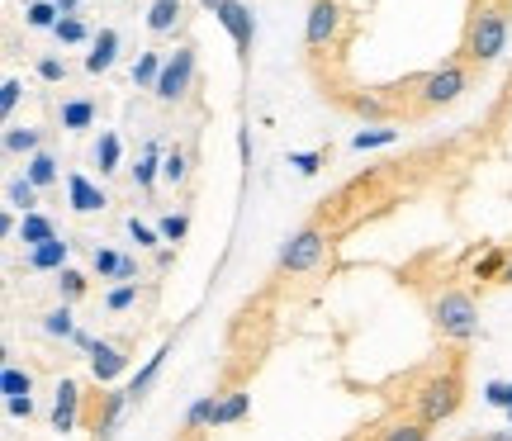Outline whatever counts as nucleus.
Returning a JSON list of instances; mask_svg holds the SVG:
<instances>
[{
  "instance_id": "f257e3e1",
  "label": "nucleus",
  "mask_w": 512,
  "mask_h": 441,
  "mask_svg": "<svg viewBox=\"0 0 512 441\" xmlns=\"http://www.w3.org/2000/svg\"><path fill=\"white\" fill-rule=\"evenodd\" d=\"M508 48V10L503 5H479L465 34V57L470 62H498Z\"/></svg>"
},
{
  "instance_id": "f03ea898",
  "label": "nucleus",
  "mask_w": 512,
  "mask_h": 441,
  "mask_svg": "<svg viewBox=\"0 0 512 441\" xmlns=\"http://www.w3.org/2000/svg\"><path fill=\"white\" fill-rule=\"evenodd\" d=\"M432 323H437L441 337H451V342H470V337H479V309L475 299L465 290H446L432 304Z\"/></svg>"
},
{
  "instance_id": "7ed1b4c3",
  "label": "nucleus",
  "mask_w": 512,
  "mask_h": 441,
  "mask_svg": "<svg viewBox=\"0 0 512 441\" xmlns=\"http://www.w3.org/2000/svg\"><path fill=\"white\" fill-rule=\"evenodd\" d=\"M460 375H432L427 385L413 394V408H418V423H427V427H437V423H446L451 413L460 408Z\"/></svg>"
},
{
  "instance_id": "20e7f679",
  "label": "nucleus",
  "mask_w": 512,
  "mask_h": 441,
  "mask_svg": "<svg viewBox=\"0 0 512 441\" xmlns=\"http://www.w3.org/2000/svg\"><path fill=\"white\" fill-rule=\"evenodd\" d=\"M328 252V238H323V228H299L285 247H280V271H290V276H304L313 271L318 261Z\"/></svg>"
},
{
  "instance_id": "39448f33",
  "label": "nucleus",
  "mask_w": 512,
  "mask_h": 441,
  "mask_svg": "<svg viewBox=\"0 0 512 441\" xmlns=\"http://www.w3.org/2000/svg\"><path fill=\"white\" fill-rule=\"evenodd\" d=\"M465 91H470V72H465L460 62H446V67L422 76V105H427V110H441V105L460 100Z\"/></svg>"
},
{
  "instance_id": "423d86ee",
  "label": "nucleus",
  "mask_w": 512,
  "mask_h": 441,
  "mask_svg": "<svg viewBox=\"0 0 512 441\" xmlns=\"http://www.w3.org/2000/svg\"><path fill=\"white\" fill-rule=\"evenodd\" d=\"M190 81H195V48H176V53L166 57V72L152 95H157L162 105H171V100H181V95L190 91Z\"/></svg>"
},
{
  "instance_id": "0eeeda50",
  "label": "nucleus",
  "mask_w": 512,
  "mask_h": 441,
  "mask_svg": "<svg viewBox=\"0 0 512 441\" xmlns=\"http://www.w3.org/2000/svg\"><path fill=\"white\" fill-rule=\"evenodd\" d=\"M337 29H342V5L337 0H313L309 19H304V43L309 48H328L337 38Z\"/></svg>"
},
{
  "instance_id": "6e6552de",
  "label": "nucleus",
  "mask_w": 512,
  "mask_h": 441,
  "mask_svg": "<svg viewBox=\"0 0 512 441\" xmlns=\"http://www.w3.org/2000/svg\"><path fill=\"white\" fill-rule=\"evenodd\" d=\"M214 19H219L223 29H228V38H233V48H238V53H252V38H256V15H252V5L233 0V5H223Z\"/></svg>"
},
{
  "instance_id": "1a4fd4ad",
  "label": "nucleus",
  "mask_w": 512,
  "mask_h": 441,
  "mask_svg": "<svg viewBox=\"0 0 512 441\" xmlns=\"http://www.w3.org/2000/svg\"><path fill=\"white\" fill-rule=\"evenodd\" d=\"M128 408H133L128 389H110V394H100V413H95V441H110L114 427L124 423Z\"/></svg>"
},
{
  "instance_id": "9d476101",
  "label": "nucleus",
  "mask_w": 512,
  "mask_h": 441,
  "mask_svg": "<svg viewBox=\"0 0 512 441\" xmlns=\"http://www.w3.org/2000/svg\"><path fill=\"white\" fill-rule=\"evenodd\" d=\"M124 370H128L124 347H114V342H95L91 347V375L100 380V385H114Z\"/></svg>"
},
{
  "instance_id": "9b49d317",
  "label": "nucleus",
  "mask_w": 512,
  "mask_h": 441,
  "mask_svg": "<svg viewBox=\"0 0 512 441\" xmlns=\"http://www.w3.org/2000/svg\"><path fill=\"white\" fill-rule=\"evenodd\" d=\"M67 200H72L76 214H95V209H105V190L91 181V176H67Z\"/></svg>"
},
{
  "instance_id": "f8f14e48",
  "label": "nucleus",
  "mask_w": 512,
  "mask_h": 441,
  "mask_svg": "<svg viewBox=\"0 0 512 441\" xmlns=\"http://www.w3.org/2000/svg\"><path fill=\"white\" fill-rule=\"evenodd\" d=\"M76 404H81V389L72 385V380H62L57 385V394H53V432H72L76 427Z\"/></svg>"
},
{
  "instance_id": "ddd939ff",
  "label": "nucleus",
  "mask_w": 512,
  "mask_h": 441,
  "mask_svg": "<svg viewBox=\"0 0 512 441\" xmlns=\"http://www.w3.org/2000/svg\"><path fill=\"white\" fill-rule=\"evenodd\" d=\"M67 252H72V242L53 238V242H43V247H34V252L24 257V266H29V271H67Z\"/></svg>"
},
{
  "instance_id": "4468645a",
  "label": "nucleus",
  "mask_w": 512,
  "mask_h": 441,
  "mask_svg": "<svg viewBox=\"0 0 512 441\" xmlns=\"http://www.w3.org/2000/svg\"><path fill=\"white\" fill-rule=\"evenodd\" d=\"M114 57H119V34H114V29H100V34H95V48L86 53V72L105 76L114 67Z\"/></svg>"
},
{
  "instance_id": "2eb2a0df",
  "label": "nucleus",
  "mask_w": 512,
  "mask_h": 441,
  "mask_svg": "<svg viewBox=\"0 0 512 441\" xmlns=\"http://www.w3.org/2000/svg\"><path fill=\"white\" fill-rule=\"evenodd\" d=\"M171 347H176V337H166L162 347H157V356H147V366L138 370L133 380H128V399H133V404H138V399H143L147 389H152V380H157V370H162V361L171 356Z\"/></svg>"
},
{
  "instance_id": "dca6fc26",
  "label": "nucleus",
  "mask_w": 512,
  "mask_h": 441,
  "mask_svg": "<svg viewBox=\"0 0 512 441\" xmlns=\"http://www.w3.org/2000/svg\"><path fill=\"white\" fill-rule=\"evenodd\" d=\"M247 408H252V394H242V389H233V394H223L219 408H214V427L242 423V418H247Z\"/></svg>"
},
{
  "instance_id": "f3484780",
  "label": "nucleus",
  "mask_w": 512,
  "mask_h": 441,
  "mask_svg": "<svg viewBox=\"0 0 512 441\" xmlns=\"http://www.w3.org/2000/svg\"><path fill=\"white\" fill-rule=\"evenodd\" d=\"M176 24H181V0H152L147 29H152V34H171Z\"/></svg>"
},
{
  "instance_id": "a211bd4d",
  "label": "nucleus",
  "mask_w": 512,
  "mask_h": 441,
  "mask_svg": "<svg viewBox=\"0 0 512 441\" xmlns=\"http://www.w3.org/2000/svg\"><path fill=\"white\" fill-rule=\"evenodd\" d=\"M57 238V228L43 214H24V223H19V242L34 252V247H43V242H53Z\"/></svg>"
},
{
  "instance_id": "6ab92c4d",
  "label": "nucleus",
  "mask_w": 512,
  "mask_h": 441,
  "mask_svg": "<svg viewBox=\"0 0 512 441\" xmlns=\"http://www.w3.org/2000/svg\"><path fill=\"white\" fill-rule=\"evenodd\" d=\"M162 72H166V57H162V53H143V57H138V67H133V86H147V91H157Z\"/></svg>"
},
{
  "instance_id": "aec40b11",
  "label": "nucleus",
  "mask_w": 512,
  "mask_h": 441,
  "mask_svg": "<svg viewBox=\"0 0 512 441\" xmlns=\"http://www.w3.org/2000/svg\"><path fill=\"white\" fill-rule=\"evenodd\" d=\"M389 143H399V129H389V124H370V129L351 133V147H356V152H370V147H389Z\"/></svg>"
},
{
  "instance_id": "412c9836",
  "label": "nucleus",
  "mask_w": 512,
  "mask_h": 441,
  "mask_svg": "<svg viewBox=\"0 0 512 441\" xmlns=\"http://www.w3.org/2000/svg\"><path fill=\"white\" fill-rule=\"evenodd\" d=\"M214 408H219V399H214V394H204V399H195V404L185 408V432H200V427H214Z\"/></svg>"
},
{
  "instance_id": "4be33fe9",
  "label": "nucleus",
  "mask_w": 512,
  "mask_h": 441,
  "mask_svg": "<svg viewBox=\"0 0 512 441\" xmlns=\"http://www.w3.org/2000/svg\"><path fill=\"white\" fill-rule=\"evenodd\" d=\"M95 124V105L91 100H67V105H62V129H91Z\"/></svg>"
},
{
  "instance_id": "5701e85b",
  "label": "nucleus",
  "mask_w": 512,
  "mask_h": 441,
  "mask_svg": "<svg viewBox=\"0 0 512 441\" xmlns=\"http://www.w3.org/2000/svg\"><path fill=\"white\" fill-rule=\"evenodd\" d=\"M5 195H10V204H15V209H24V214H38V185L29 181V176H15Z\"/></svg>"
},
{
  "instance_id": "b1692460",
  "label": "nucleus",
  "mask_w": 512,
  "mask_h": 441,
  "mask_svg": "<svg viewBox=\"0 0 512 441\" xmlns=\"http://www.w3.org/2000/svg\"><path fill=\"white\" fill-rule=\"evenodd\" d=\"M503 271H508V252H503V247H489V252L475 261V280H503Z\"/></svg>"
},
{
  "instance_id": "393cba45",
  "label": "nucleus",
  "mask_w": 512,
  "mask_h": 441,
  "mask_svg": "<svg viewBox=\"0 0 512 441\" xmlns=\"http://www.w3.org/2000/svg\"><path fill=\"white\" fill-rule=\"evenodd\" d=\"M119 138L114 133H100V143H95V166H100V176H110V171H119Z\"/></svg>"
},
{
  "instance_id": "a878e982",
  "label": "nucleus",
  "mask_w": 512,
  "mask_h": 441,
  "mask_svg": "<svg viewBox=\"0 0 512 441\" xmlns=\"http://www.w3.org/2000/svg\"><path fill=\"white\" fill-rule=\"evenodd\" d=\"M157 171H162V147H157V143H147L143 162L133 166V181L143 185V190H152V181H157Z\"/></svg>"
},
{
  "instance_id": "bb28decb",
  "label": "nucleus",
  "mask_w": 512,
  "mask_h": 441,
  "mask_svg": "<svg viewBox=\"0 0 512 441\" xmlns=\"http://www.w3.org/2000/svg\"><path fill=\"white\" fill-rule=\"evenodd\" d=\"M24 19H29V29H57L62 10H57V0H34V5L24 10Z\"/></svg>"
},
{
  "instance_id": "cd10ccee",
  "label": "nucleus",
  "mask_w": 512,
  "mask_h": 441,
  "mask_svg": "<svg viewBox=\"0 0 512 441\" xmlns=\"http://www.w3.org/2000/svg\"><path fill=\"white\" fill-rule=\"evenodd\" d=\"M0 389H5V399H19V394H34V380H29V370L5 366L0 370Z\"/></svg>"
},
{
  "instance_id": "c85d7f7f",
  "label": "nucleus",
  "mask_w": 512,
  "mask_h": 441,
  "mask_svg": "<svg viewBox=\"0 0 512 441\" xmlns=\"http://www.w3.org/2000/svg\"><path fill=\"white\" fill-rule=\"evenodd\" d=\"M24 176H29V181H34L38 190H43V185H53V181H57V162L48 157V152H34V157H29V171H24Z\"/></svg>"
},
{
  "instance_id": "c756f323",
  "label": "nucleus",
  "mask_w": 512,
  "mask_h": 441,
  "mask_svg": "<svg viewBox=\"0 0 512 441\" xmlns=\"http://www.w3.org/2000/svg\"><path fill=\"white\" fill-rule=\"evenodd\" d=\"M43 332H48V337H67V342H72V337H76L81 328L72 323V309L62 304V309H53L48 318H43Z\"/></svg>"
},
{
  "instance_id": "7c9ffc66",
  "label": "nucleus",
  "mask_w": 512,
  "mask_h": 441,
  "mask_svg": "<svg viewBox=\"0 0 512 441\" xmlns=\"http://www.w3.org/2000/svg\"><path fill=\"white\" fill-rule=\"evenodd\" d=\"M57 43H67V48H72V43H86V38H91V29H86V19H76V15H62L57 19Z\"/></svg>"
},
{
  "instance_id": "2f4dec72",
  "label": "nucleus",
  "mask_w": 512,
  "mask_h": 441,
  "mask_svg": "<svg viewBox=\"0 0 512 441\" xmlns=\"http://www.w3.org/2000/svg\"><path fill=\"white\" fill-rule=\"evenodd\" d=\"M57 294H62V304L81 299V294H86V276H81V271H72V266H67V271H57Z\"/></svg>"
},
{
  "instance_id": "473e14b6",
  "label": "nucleus",
  "mask_w": 512,
  "mask_h": 441,
  "mask_svg": "<svg viewBox=\"0 0 512 441\" xmlns=\"http://www.w3.org/2000/svg\"><path fill=\"white\" fill-rule=\"evenodd\" d=\"M5 152H38V133L34 129H5Z\"/></svg>"
},
{
  "instance_id": "72a5a7b5",
  "label": "nucleus",
  "mask_w": 512,
  "mask_h": 441,
  "mask_svg": "<svg viewBox=\"0 0 512 441\" xmlns=\"http://www.w3.org/2000/svg\"><path fill=\"white\" fill-rule=\"evenodd\" d=\"M162 176H166V181H176V185H181L185 176H190V157H185L181 147H176V152H166V157H162Z\"/></svg>"
},
{
  "instance_id": "f704fd0d",
  "label": "nucleus",
  "mask_w": 512,
  "mask_h": 441,
  "mask_svg": "<svg viewBox=\"0 0 512 441\" xmlns=\"http://www.w3.org/2000/svg\"><path fill=\"white\" fill-rule=\"evenodd\" d=\"M427 437H432V427L418 423V418H413V423H399V427H389V432H384V441H427Z\"/></svg>"
},
{
  "instance_id": "c9c22d12",
  "label": "nucleus",
  "mask_w": 512,
  "mask_h": 441,
  "mask_svg": "<svg viewBox=\"0 0 512 441\" xmlns=\"http://www.w3.org/2000/svg\"><path fill=\"white\" fill-rule=\"evenodd\" d=\"M19 95H24V81H19V76H5V86H0V114H5V119L15 114Z\"/></svg>"
},
{
  "instance_id": "e433bc0d",
  "label": "nucleus",
  "mask_w": 512,
  "mask_h": 441,
  "mask_svg": "<svg viewBox=\"0 0 512 441\" xmlns=\"http://www.w3.org/2000/svg\"><path fill=\"white\" fill-rule=\"evenodd\" d=\"M484 399L494 408H508L512 413V380H489V385H484Z\"/></svg>"
},
{
  "instance_id": "4c0bfd02",
  "label": "nucleus",
  "mask_w": 512,
  "mask_h": 441,
  "mask_svg": "<svg viewBox=\"0 0 512 441\" xmlns=\"http://www.w3.org/2000/svg\"><path fill=\"white\" fill-rule=\"evenodd\" d=\"M95 271H100V276H119V266H124V257H119V252H110V247H95Z\"/></svg>"
},
{
  "instance_id": "58836bf2",
  "label": "nucleus",
  "mask_w": 512,
  "mask_h": 441,
  "mask_svg": "<svg viewBox=\"0 0 512 441\" xmlns=\"http://www.w3.org/2000/svg\"><path fill=\"white\" fill-rule=\"evenodd\" d=\"M157 228H162V238H166V242H181L185 233H190V219H185V214H166V219L157 223Z\"/></svg>"
},
{
  "instance_id": "ea45409f",
  "label": "nucleus",
  "mask_w": 512,
  "mask_h": 441,
  "mask_svg": "<svg viewBox=\"0 0 512 441\" xmlns=\"http://www.w3.org/2000/svg\"><path fill=\"white\" fill-rule=\"evenodd\" d=\"M128 233H133V242H138V247H157V242H166L162 228H147V223H138V219H128Z\"/></svg>"
},
{
  "instance_id": "a19ab883",
  "label": "nucleus",
  "mask_w": 512,
  "mask_h": 441,
  "mask_svg": "<svg viewBox=\"0 0 512 441\" xmlns=\"http://www.w3.org/2000/svg\"><path fill=\"white\" fill-rule=\"evenodd\" d=\"M133 299H138V285H114L105 304H110V313H124L128 304H133Z\"/></svg>"
},
{
  "instance_id": "79ce46f5",
  "label": "nucleus",
  "mask_w": 512,
  "mask_h": 441,
  "mask_svg": "<svg viewBox=\"0 0 512 441\" xmlns=\"http://www.w3.org/2000/svg\"><path fill=\"white\" fill-rule=\"evenodd\" d=\"M290 166L299 171V176H313L318 166H323V152H294L290 157Z\"/></svg>"
},
{
  "instance_id": "37998d69",
  "label": "nucleus",
  "mask_w": 512,
  "mask_h": 441,
  "mask_svg": "<svg viewBox=\"0 0 512 441\" xmlns=\"http://www.w3.org/2000/svg\"><path fill=\"white\" fill-rule=\"evenodd\" d=\"M356 114L375 124V119H384V100H380V95H361V100H356Z\"/></svg>"
},
{
  "instance_id": "c03bdc74",
  "label": "nucleus",
  "mask_w": 512,
  "mask_h": 441,
  "mask_svg": "<svg viewBox=\"0 0 512 441\" xmlns=\"http://www.w3.org/2000/svg\"><path fill=\"white\" fill-rule=\"evenodd\" d=\"M5 408H10V418H34V394H19V399H5Z\"/></svg>"
},
{
  "instance_id": "a18cd8bd",
  "label": "nucleus",
  "mask_w": 512,
  "mask_h": 441,
  "mask_svg": "<svg viewBox=\"0 0 512 441\" xmlns=\"http://www.w3.org/2000/svg\"><path fill=\"white\" fill-rule=\"evenodd\" d=\"M38 76H43V81H62V76H67V67H62L57 57H43V62H38Z\"/></svg>"
},
{
  "instance_id": "49530a36",
  "label": "nucleus",
  "mask_w": 512,
  "mask_h": 441,
  "mask_svg": "<svg viewBox=\"0 0 512 441\" xmlns=\"http://www.w3.org/2000/svg\"><path fill=\"white\" fill-rule=\"evenodd\" d=\"M238 152H242V162H247V157H252V133H247V129L238 133Z\"/></svg>"
},
{
  "instance_id": "de8ad7c7",
  "label": "nucleus",
  "mask_w": 512,
  "mask_h": 441,
  "mask_svg": "<svg viewBox=\"0 0 512 441\" xmlns=\"http://www.w3.org/2000/svg\"><path fill=\"white\" fill-rule=\"evenodd\" d=\"M57 10H62V15H76V10H81V0H57Z\"/></svg>"
},
{
  "instance_id": "09e8293b",
  "label": "nucleus",
  "mask_w": 512,
  "mask_h": 441,
  "mask_svg": "<svg viewBox=\"0 0 512 441\" xmlns=\"http://www.w3.org/2000/svg\"><path fill=\"white\" fill-rule=\"evenodd\" d=\"M200 5H204V10H209V15H219L223 5H233V0H200Z\"/></svg>"
},
{
  "instance_id": "8fccbe9b",
  "label": "nucleus",
  "mask_w": 512,
  "mask_h": 441,
  "mask_svg": "<svg viewBox=\"0 0 512 441\" xmlns=\"http://www.w3.org/2000/svg\"><path fill=\"white\" fill-rule=\"evenodd\" d=\"M484 441H512V432H494V437H484Z\"/></svg>"
},
{
  "instance_id": "3c124183",
  "label": "nucleus",
  "mask_w": 512,
  "mask_h": 441,
  "mask_svg": "<svg viewBox=\"0 0 512 441\" xmlns=\"http://www.w3.org/2000/svg\"><path fill=\"white\" fill-rule=\"evenodd\" d=\"M503 285H512V252H508V271H503Z\"/></svg>"
},
{
  "instance_id": "603ef678",
  "label": "nucleus",
  "mask_w": 512,
  "mask_h": 441,
  "mask_svg": "<svg viewBox=\"0 0 512 441\" xmlns=\"http://www.w3.org/2000/svg\"><path fill=\"white\" fill-rule=\"evenodd\" d=\"M19 5H24V10H29V5H34V0H19Z\"/></svg>"
}]
</instances>
